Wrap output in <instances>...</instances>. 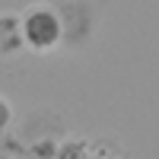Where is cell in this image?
Returning a JSON list of instances; mask_svg holds the SVG:
<instances>
[{
    "instance_id": "obj_3",
    "label": "cell",
    "mask_w": 159,
    "mask_h": 159,
    "mask_svg": "<svg viewBox=\"0 0 159 159\" xmlns=\"http://www.w3.org/2000/svg\"><path fill=\"white\" fill-rule=\"evenodd\" d=\"M13 124V105L0 96V134H7V127Z\"/></svg>"
},
{
    "instance_id": "obj_1",
    "label": "cell",
    "mask_w": 159,
    "mask_h": 159,
    "mask_svg": "<svg viewBox=\"0 0 159 159\" xmlns=\"http://www.w3.org/2000/svg\"><path fill=\"white\" fill-rule=\"evenodd\" d=\"M19 32H22V48L35 51V54H51L67 38L61 10L54 3H48V0L29 3L19 13Z\"/></svg>"
},
{
    "instance_id": "obj_2",
    "label": "cell",
    "mask_w": 159,
    "mask_h": 159,
    "mask_svg": "<svg viewBox=\"0 0 159 159\" xmlns=\"http://www.w3.org/2000/svg\"><path fill=\"white\" fill-rule=\"evenodd\" d=\"M22 51V32H19V13L3 10L0 13V57H13Z\"/></svg>"
}]
</instances>
